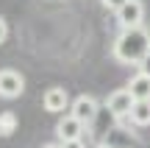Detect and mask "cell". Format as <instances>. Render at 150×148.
Returning <instances> with one entry per match:
<instances>
[{
	"instance_id": "1",
	"label": "cell",
	"mask_w": 150,
	"mask_h": 148,
	"mask_svg": "<svg viewBox=\"0 0 150 148\" xmlns=\"http://www.w3.org/2000/svg\"><path fill=\"white\" fill-rule=\"evenodd\" d=\"M147 53H150V31L145 25L120 31V36L114 39V45H111V56L120 61V64L139 67V61L145 59Z\"/></svg>"
},
{
	"instance_id": "2",
	"label": "cell",
	"mask_w": 150,
	"mask_h": 148,
	"mask_svg": "<svg viewBox=\"0 0 150 148\" xmlns=\"http://www.w3.org/2000/svg\"><path fill=\"white\" fill-rule=\"evenodd\" d=\"M134 104H136V101H134V95H131L128 87L114 89V92L106 98V109H108V115H111L114 120H125V117H131Z\"/></svg>"
},
{
	"instance_id": "3",
	"label": "cell",
	"mask_w": 150,
	"mask_h": 148,
	"mask_svg": "<svg viewBox=\"0 0 150 148\" xmlns=\"http://www.w3.org/2000/svg\"><path fill=\"white\" fill-rule=\"evenodd\" d=\"M70 115L78 117L83 126H92L97 120V115H100V104H97L95 95H78L72 101V106H70Z\"/></svg>"
},
{
	"instance_id": "4",
	"label": "cell",
	"mask_w": 150,
	"mask_h": 148,
	"mask_svg": "<svg viewBox=\"0 0 150 148\" xmlns=\"http://www.w3.org/2000/svg\"><path fill=\"white\" fill-rule=\"evenodd\" d=\"M25 92V78H22L20 70H11V67H3L0 70V98L14 101Z\"/></svg>"
},
{
	"instance_id": "5",
	"label": "cell",
	"mask_w": 150,
	"mask_h": 148,
	"mask_svg": "<svg viewBox=\"0 0 150 148\" xmlns=\"http://www.w3.org/2000/svg\"><path fill=\"white\" fill-rule=\"evenodd\" d=\"M142 20H145V3H142V0H128V3L117 11V22H120L122 31L125 28L142 25Z\"/></svg>"
},
{
	"instance_id": "6",
	"label": "cell",
	"mask_w": 150,
	"mask_h": 148,
	"mask_svg": "<svg viewBox=\"0 0 150 148\" xmlns=\"http://www.w3.org/2000/svg\"><path fill=\"white\" fill-rule=\"evenodd\" d=\"M86 132V126L72 115H61L59 123H56V137L59 143H72V140H81V134Z\"/></svg>"
},
{
	"instance_id": "7",
	"label": "cell",
	"mask_w": 150,
	"mask_h": 148,
	"mask_svg": "<svg viewBox=\"0 0 150 148\" xmlns=\"http://www.w3.org/2000/svg\"><path fill=\"white\" fill-rule=\"evenodd\" d=\"M42 106H45V112L61 115V112H67V106H72L70 104V92H67L64 87H50L47 92L42 95Z\"/></svg>"
},
{
	"instance_id": "8",
	"label": "cell",
	"mask_w": 150,
	"mask_h": 148,
	"mask_svg": "<svg viewBox=\"0 0 150 148\" xmlns=\"http://www.w3.org/2000/svg\"><path fill=\"white\" fill-rule=\"evenodd\" d=\"M103 145H108V148H136L139 145V137H136L128 126H117V129H111V132H106Z\"/></svg>"
},
{
	"instance_id": "9",
	"label": "cell",
	"mask_w": 150,
	"mask_h": 148,
	"mask_svg": "<svg viewBox=\"0 0 150 148\" xmlns=\"http://www.w3.org/2000/svg\"><path fill=\"white\" fill-rule=\"evenodd\" d=\"M128 89H131V95H134V101H150V78L142 76V73L131 76Z\"/></svg>"
},
{
	"instance_id": "10",
	"label": "cell",
	"mask_w": 150,
	"mask_h": 148,
	"mask_svg": "<svg viewBox=\"0 0 150 148\" xmlns=\"http://www.w3.org/2000/svg\"><path fill=\"white\" fill-rule=\"evenodd\" d=\"M128 120L134 123L136 129L150 126V101H136L134 109H131V117H128Z\"/></svg>"
},
{
	"instance_id": "11",
	"label": "cell",
	"mask_w": 150,
	"mask_h": 148,
	"mask_svg": "<svg viewBox=\"0 0 150 148\" xmlns=\"http://www.w3.org/2000/svg\"><path fill=\"white\" fill-rule=\"evenodd\" d=\"M17 126H20V120L14 112H0V137H11L17 132Z\"/></svg>"
},
{
	"instance_id": "12",
	"label": "cell",
	"mask_w": 150,
	"mask_h": 148,
	"mask_svg": "<svg viewBox=\"0 0 150 148\" xmlns=\"http://www.w3.org/2000/svg\"><path fill=\"white\" fill-rule=\"evenodd\" d=\"M125 3H128V0H100V6H103V9H106V11H114V14H117V11L122 9Z\"/></svg>"
},
{
	"instance_id": "13",
	"label": "cell",
	"mask_w": 150,
	"mask_h": 148,
	"mask_svg": "<svg viewBox=\"0 0 150 148\" xmlns=\"http://www.w3.org/2000/svg\"><path fill=\"white\" fill-rule=\"evenodd\" d=\"M8 39V22H6V17H0V45Z\"/></svg>"
},
{
	"instance_id": "14",
	"label": "cell",
	"mask_w": 150,
	"mask_h": 148,
	"mask_svg": "<svg viewBox=\"0 0 150 148\" xmlns=\"http://www.w3.org/2000/svg\"><path fill=\"white\" fill-rule=\"evenodd\" d=\"M139 73H142V76H147V78H150V53H147L145 59L139 61Z\"/></svg>"
},
{
	"instance_id": "15",
	"label": "cell",
	"mask_w": 150,
	"mask_h": 148,
	"mask_svg": "<svg viewBox=\"0 0 150 148\" xmlns=\"http://www.w3.org/2000/svg\"><path fill=\"white\" fill-rule=\"evenodd\" d=\"M61 148H86L83 140H72V143H61Z\"/></svg>"
},
{
	"instance_id": "16",
	"label": "cell",
	"mask_w": 150,
	"mask_h": 148,
	"mask_svg": "<svg viewBox=\"0 0 150 148\" xmlns=\"http://www.w3.org/2000/svg\"><path fill=\"white\" fill-rule=\"evenodd\" d=\"M42 148H61V143H47V145H42Z\"/></svg>"
},
{
	"instance_id": "17",
	"label": "cell",
	"mask_w": 150,
	"mask_h": 148,
	"mask_svg": "<svg viewBox=\"0 0 150 148\" xmlns=\"http://www.w3.org/2000/svg\"><path fill=\"white\" fill-rule=\"evenodd\" d=\"M97 148H108V145H103V143H100V145H97Z\"/></svg>"
}]
</instances>
